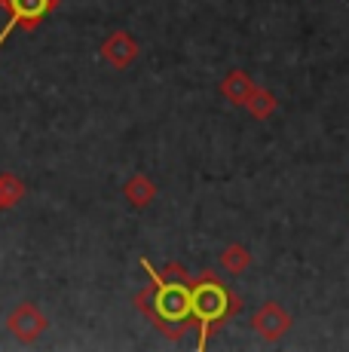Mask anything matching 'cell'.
Here are the masks:
<instances>
[{"label": "cell", "instance_id": "6da1fadb", "mask_svg": "<svg viewBox=\"0 0 349 352\" xmlns=\"http://www.w3.org/2000/svg\"><path fill=\"white\" fill-rule=\"evenodd\" d=\"M190 303H193V316L203 322V340L209 334V324L227 319V316H236L239 313V297L230 294L218 279L209 273L190 288Z\"/></svg>", "mask_w": 349, "mask_h": 352}, {"label": "cell", "instance_id": "7a4b0ae2", "mask_svg": "<svg viewBox=\"0 0 349 352\" xmlns=\"http://www.w3.org/2000/svg\"><path fill=\"white\" fill-rule=\"evenodd\" d=\"M190 316V288L184 282H157V288H153V319L166 324H184Z\"/></svg>", "mask_w": 349, "mask_h": 352}, {"label": "cell", "instance_id": "3957f363", "mask_svg": "<svg viewBox=\"0 0 349 352\" xmlns=\"http://www.w3.org/2000/svg\"><path fill=\"white\" fill-rule=\"evenodd\" d=\"M251 331L267 343H276L291 331V316L279 307V303H264L258 313L251 316Z\"/></svg>", "mask_w": 349, "mask_h": 352}, {"label": "cell", "instance_id": "277c9868", "mask_svg": "<svg viewBox=\"0 0 349 352\" xmlns=\"http://www.w3.org/2000/svg\"><path fill=\"white\" fill-rule=\"evenodd\" d=\"M254 89H258V86H254V80L248 77V74H243V71L227 74L224 83H221V92H224V98H230L233 104H245L248 96H251Z\"/></svg>", "mask_w": 349, "mask_h": 352}, {"label": "cell", "instance_id": "5b68a950", "mask_svg": "<svg viewBox=\"0 0 349 352\" xmlns=\"http://www.w3.org/2000/svg\"><path fill=\"white\" fill-rule=\"evenodd\" d=\"M245 107H248V113H251L254 120H270L273 111H276V98H273V92H267V89H260L258 86V89L248 96Z\"/></svg>", "mask_w": 349, "mask_h": 352}, {"label": "cell", "instance_id": "8992f818", "mask_svg": "<svg viewBox=\"0 0 349 352\" xmlns=\"http://www.w3.org/2000/svg\"><path fill=\"white\" fill-rule=\"evenodd\" d=\"M248 263H251V254H248L245 245H230V248H224V254H221V267H224L230 276L245 273Z\"/></svg>", "mask_w": 349, "mask_h": 352}, {"label": "cell", "instance_id": "52a82bcc", "mask_svg": "<svg viewBox=\"0 0 349 352\" xmlns=\"http://www.w3.org/2000/svg\"><path fill=\"white\" fill-rule=\"evenodd\" d=\"M107 56H111V62L117 65V67H123V65H129L132 58H135V43H132L126 34H117V37L111 40V46H107Z\"/></svg>", "mask_w": 349, "mask_h": 352}, {"label": "cell", "instance_id": "ba28073f", "mask_svg": "<svg viewBox=\"0 0 349 352\" xmlns=\"http://www.w3.org/2000/svg\"><path fill=\"white\" fill-rule=\"evenodd\" d=\"M12 3H16V16L10 19V25L0 34V43H3V40L10 37V31L19 25V12H22V16H40V12L46 10V0H12Z\"/></svg>", "mask_w": 349, "mask_h": 352}, {"label": "cell", "instance_id": "9c48e42d", "mask_svg": "<svg viewBox=\"0 0 349 352\" xmlns=\"http://www.w3.org/2000/svg\"><path fill=\"white\" fill-rule=\"evenodd\" d=\"M126 193H129V199L135 202V206H144V202L153 199V184L147 178H132L129 187H126Z\"/></svg>", "mask_w": 349, "mask_h": 352}, {"label": "cell", "instance_id": "30bf717a", "mask_svg": "<svg viewBox=\"0 0 349 352\" xmlns=\"http://www.w3.org/2000/svg\"><path fill=\"white\" fill-rule=\"evenodd\" d=\"M157 282H184V285H187V270H181V267H169L163 276H159Z\"/></svg>", "mask_w": 349, "mask_h": 352}]
</instances>
